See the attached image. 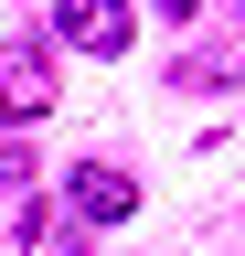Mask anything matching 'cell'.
Masks as SVG:
<instances>
[{"label":"cell","mask_w":245,"mask_h":256,"mask_svg":"<svg viewBox=\"0 0 245 256\" xmlns=\"http://www.w3.org/2000/svg\"><path fill=\"white\" fill-rule=\"evenodd\" d=\"M235 11H245V0H235Z\"/></svg>","instance_id":"obj_7"},{"label":"cell","mask_w":245,"mask_h":256,"mask_svg":"<svg viewBox=\"0 0 245 256\" xmlns=\"http://www.w3.org/2000/svg\"><path fill=\"white\" fill-rule=\"evenodd\" d=\"M53 118V43H0V128Z\"/></svg>","instance_id":"obj_1"},{"label":"cell","mask_w":245,"mask_h":256,"mask_svg":"<svg viewBox=\"0 0 245 256\" xmlns=\"http://www.w3.org/2000/svg\"><path fill=\"white\" fill-rule=\"evenodd\" d=\"M171 86H181V96H224V86H245V54H181Z\"/></svg>","instance_id":"obj_4"},{"label":"cell","mask_w":245,"mask_h":256,"mask_svg":"<svg viewBox=\"0 0 245 256\" xmlns=\"http://www.w3.org/2000/svg\"><path fill=\"white\" fill-rule=\"evenodd\" d=\"M21 182H32V150H21V139H0V192H21Z\"/></svg>","instance_id":"obj_5"},{"label":"cell","mask_w":245,"mask_h":256,"mask_svg":"<svg viewBox=\"0 0 245 256\" xmlns=\"http://www.w3.org/2000/svg\"><path fill=\"white\" fill-rule=\"evenodd\" d=\"M149 11H160V22H192V11H203V0H149Z\"/></svg>","instance_id":"obj_6"},{"label":"cell","mask_w":245,"mask_h":256,"mask_svg":"<svg viewBox=\"0 0 245 256\" xmlns=\"http://www.w3.org/2000/svg\"><path fill=\"white\" fill-rule=\"evenodd\" d=\"M53 43H75V54H128V0H53Z\"/></svg>","instance_id":"obj_3"},{"label":"cell","mask_w":245,"mask_h":256,"mask_svg":"<svg viewBox=\"0 0 245 256\" xmlns=\"http://www.w3.org/2000/svg\"><path fill=\"white\" fill-rule=\"evenodd\" d=\"M64 203H75L85 224H128V214H139V182L117 171V160H75V171H64Z\"/></svg>","instance_id":"obj_2"}]
</instances>
